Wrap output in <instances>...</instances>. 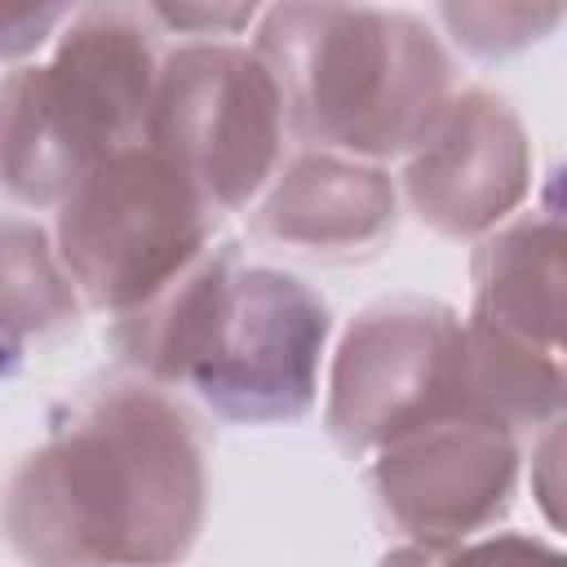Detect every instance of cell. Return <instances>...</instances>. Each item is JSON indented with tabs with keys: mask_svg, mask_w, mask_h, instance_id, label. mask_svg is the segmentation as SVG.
Masks as SVG:
<instances>
[{
	"mask_svg": "<svg viewBox=\"0 0 567 567\" xmlns=\"http://www.w3.org/2000/svg\"><path fill=\"white\" fill-rule=\"evenodd\" d=\"M403 204L443 239H483L523 213L532 195V142L514 102L465 84L447 97L430 133L394 182Z\"/></svg>",
	"mask_w": 567,
	"mask_h": 567,
	"instance_id": "9c48e42d",
	"label": "cell"
},
{
	"mask_svg": "<svg viewBox=\"0 0 567 567\" xmlns=\"http://www.w3.org/2000/svg\"><path fill=\"white\" fill-rule=\"evenodd\" d=\"M217 213L146 142L93 164L53 217L58 261L84 306L120 319L217 244Z\"/></svg>",
	"mask_w": 567,
	"mask_h": 567,
	"instance_id": "277c9868",
	"label": "cell"
},
{
	"mask_svg": "<svg viewBox=\"0 0 567 567\" xmlns=\"http://www.w3.org/2000/svg\"><path fill=\"white\" fill-rule=\"evenodd\" d=\"M80 306L53 235L31 217H0V372L75 332Z\"/></svg>",
	"mask_w": 567,
	"mask_h": 567,
	"instance_id": "7c38bea8",
	"label": "cell"
},
{
	"mask_svg": "<svg viewBox=\"0 0 567 567\" xmlns=\"http://www.w3.org/2000/svg\"><path fill=\"white\" fill-rule=\"evenodd\" d=\"M252 49L306 151L363 164L408 159L461 89L443 35L408 9L275 4L257 13Z\"/></svg>",
	"mask_w": 567,
	"mask_h": 567,
	"instance_id": "7a4b0ae2",
	"label": "cell"
},
{
	"mask_svg": "<svg viewBox=\"0 0 567 567\" xmlns=\"http://www.w3.org/2000/svg\"><path fill=\"white\" fill-rule=\"evenodd\" d=\"M159 58L146 4L71 9L49 58L0 80V190L58 208L93 164L142 142Z\"/></svg>",
	"mask_w": 567,
	"mask_h": 567,
	"instance_id": "3957f363",
	"label": "cell"
},
{
	"mask_svg": "<svg viewBox=\"0 0 567 567\" xmlns=\"http://www.w3.org/2000/svg\"><path fill=\"white\" fill-rule=\"evenodd\" d=\"M399 226V186L385 164L332 151L284 155L252 208V239L275 252L346 266L377 257Z\"/></svg>",
	"mask_w": 567,
	"mask_h": 567,
	"instance_id": "30bf717a",
	"label": "cell"
},
{
	"mask_svg": "<svg viewBox=\"0 0 567 567\" xmlns=\"http://www.w3.org/2000/svg\"><path fill=\"white\" fill-rule=\"evenodd\" d=\"M208 518V443L142 377L84 390L0 487L22 567H173Z\"/></svg>",
	"mask_w": 567,
	"mask_h": 567,
	"instance_id": "6da1fadb",
	"label": "cell"
},
{
	"mask_svg": "<svg viewBox=\"0 0 567 567\" xmlns=\"http://www.w3.org/2000/svg\"><path fill=\"white\" fill-rule=\"evenodd\" d=\"M377 567H567V558L545 536L483 532V536L452 540V545H416V540H403Z\"/></svg>",
	"mask_w": 567,
	"mask_h": 567,
	"instance_id": "4fadbf2b",
	"label": "cell"
},
{
	"mask_svg": "<svg viewBox=\"0 0 567 567\" xmlns=\"http://www.w3.org/2000/svg\"><path fill=\"white\" fill-rule=\"evenodd\" d=\"M66 18H71L66 4H18V9L0 4V62H18L35 53L62 31Z\"/></svg>",
	"mask_w": 567,
	"mask_h": 567,
	"instance_id": "2e32d148",
	"label": "cell"
},
{
	"mask_svg": "<svg viewBox=\"0 0 567 567\" xmlns=\"http://www.w3.org/2000/svg\"><path fill=\"white\" fill-rule=\"evenodd\" d=\"M151 22L159 27V35L177 31V35H190V40H230L239 35L244 27L257 22L261 9H204V4H146Z\"/></svg>",
	"mask_w": 567,
	"mask_h": 567,
	"instance_id": "9a60e30c",
	"label": "cell"
},
{
	"mask_svg": "<svg viewBox=\"0 0 567 567\" xmlns=\"http://www.w3.org/2000/svg\"><path fill=\"white\" fill-rule=\"evenodd\" d=\"M470 337L514 350L563 354V208L549 195L478 239L470 261Z\"/></svg>",
	"mask_w": 567,
	"mask_h": 567,
	"instance_id": "8fae6325",
	"label": "cell"
},
{
	"mask_svg": "<svg viewBox=\"0 0 567 567\" xmlns=\"http://www.w3.org/2000/svg\"><path fill=\"white\" fill-rule=\"evenodd\" d=\"M439 22L452 40L474 58H509L536 40H545L563 9H523V4H443Z\"/></svg>",
	"mask_w": 567,
	"mask_h": 567,
	"instance_id": "5bb4252c",
	"label": "cell"
},
{
	"mask_svg": "<svg viewBox=\"0 0 567 567\" xmlns=\"http://www.w3.org/2000/svg\"><path fill=\"white\" fill-rule=\"evenodd\" d=\"M518 474V434L478 408L399 434L372 452L363 470L381 518L416 545H452L492 532L514 505Z\"/></svg>",
	"mask_w": 567,
	"mask_h": 567,
	"instance_id": "ba28073f",
	"label": "cell"
},
{
	"mask_svg": "<svg viewBox=\"0 0 567 567\" xmlns=\"http://www.w3.org/2000/svg\"><path fill=\"white\" fill-rule=\"evenodd\" d=\"M474 408L465 381V323L434 297H381L363 306L328 363V439L368 461L399 434Z\"/></svg>",
	"mask_w": 567,
	"mask_h": 567,
	"instance_id": "8992f818",
	"label": "cell"
},
{
	"mask_svg": "<svg viewBox=\"0 0 567 567\" xmlns=\"http://www.w3.org/2000/svg\"><path fill=\"white\" fill-rule=\"evenodd\" d=\"M284 97L252 44L182 40L164 49L142 142L217 213L248 208L284 164Z\"/></svg>",
	"mask_w": 567,
	"mask_h": 567,
	"instance_id": "5b68a950",
	"label": "cell"
},
{
	"mask_svg": "<svg viewBox=\"0 0 567 567\" xmlns=\"http://www.w3.org/2000/svg\"><path fill=\"white\" fill-rule=\"evenodd\" d=\"M328 301L288 270L239 261L186 390L230 425H288L319 399Z\"/></svg>",
	"mask_w": 567,
	"mask_h": 567,
	"instance_id": "52a82bcc",
	"label": "cell"
}]
</instances>
